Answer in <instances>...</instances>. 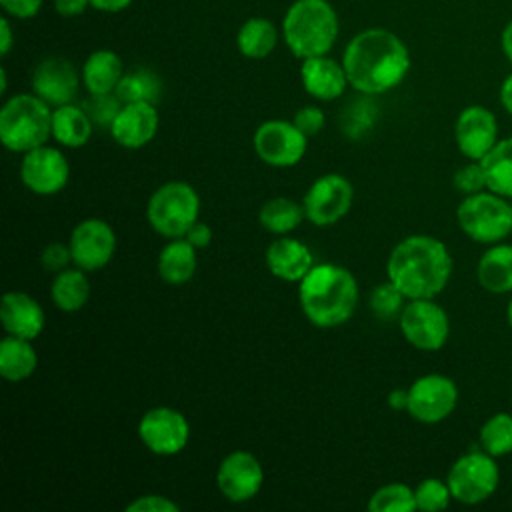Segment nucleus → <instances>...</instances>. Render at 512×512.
Wrapping results in <instances>:
<instances>
[{
  "label": "nucleus",
  "instance_id": "nucleus-12",
  "mask_svg": "<svg viewBox=\"0 0 512 512\" xmlns=\"http://www.w3.org/2000/svg\"><path fill=\"white\" fill-rule=\"evenodd\" d=\"M354 202V188L342 174H324L316 178L304 194L302 206L314 226H330L342 220Z\"/></svg>",
  "mask_w": 512,
  "mask_h": 512
},
{
  "label": "nucleus",
  "instance_id": "nucleus-11",
  "mask_svg": "<svg viewBox=\"0 0 512 512\" xmlns=\"http://www.w3.org/2000/svg\"><path fill=\"white\" fill-rule=\"evenodd\" d=\"M458 404L456 382L444 374H424L408 388L406 412L422 424L446 420Z\"/></svg>",
  "mask_w": 512,
  "mask_h": 512
},
{
  "label": "nucleus",
  "instance_id": "nucleus-44",
  "mask_svg": "<svg viewBox=\"0 0 512 512\" xmlns=\"http://www.w3.org/2000/svg\"><path fill=\"white\" fill-rule=\"evenodd\" d=\"M90 6V0H54V8L60 16H78Z\"/></svg>",
  "mask_w": 512,
  "mask_h": 512
},
{
  "label": "nucleus",
  "instance_id": "nucleus-15",
  "mask_svg": "<svg viewBox=\"0 0 512 512\" xmlns=\"http://www.w3.org/2000/svg\"><path fill=\"white\" fill-rule=\"evenodd\" d=\"M264 484L260 460L246 450H234L222 458L216 470L218 492L234 504H242L258 496Z\"/></svg>",
  "mask_w": 512,
  "mask_h": 512
},
{
  "label": "nucleus",
  "instance_id": "nucleus-37",
  "mask_svg": "<svg viewBox=\"0 0 512 512\" xmlns=\"http://www.w3.org/2000/svg\"><path fill=\"white\" fill-rule=\"evenodd\" d=\"M452 182H454V188L458 192H462L464 196L482 192L486 188V174H484L482 162L480 160H470L468 164H464L462 168H458L454 172Z\"/></svg>",
  "mask_w": 512,
  "mask_h": 512
},
{
  "label": "nucleus",
  "instance_id": "nucleus-39",
  "mask_svg": "<svg viewBox=\"0 0 512 512\" xmlns=\"http://www.w3.org/2000/svg\"><path fill=\"white\" fill-rule=\"evenodd\" d=\"M70 262H72V252H70V246L64 242H50L48 246H44L40 254L42 268L52 274H58L64 268H68Z\"/></svg>",
  "mask_w": 512,
  "mask_h": 512
},
{
  "label": "nucleus",
  "instance_id": "nucleus-6",
  "mask_svg": "<svg viewBox=\"0 0 512 512\" xmlns=\"http://www.w3.org/2000/svg\"><path fill=\"white\" fill-rule=\"evenodd\" d=\"M456 220L460 230L478 244L502 242L512 232V208L492 190L464 196L456 208Z\"/></svg>",
  "mask_w": 512,
  "mask_h": 512
},
{
  "label": "nucleus",
  "instance_id": "nucleus-40",
  "mask_svg": "<svg viewBox=\"0 0 512 512\" xmlns=\"http://www.w3.org/2000/svg\"><path fill=\"white\" fill-rule=\"evenodd\" d=\"M292 122L296 124V128L306 134L308 138L310 136H316L322 128H324V112L318 108V106H302L296 110Z\"/></svg>",
  "mask_w": 512,
  "mask_h": 512
},
{
  "label": "nucleus",
  "instance_id": "nucleus-38",
  "mask_svg": "<svg viewBox=\"0 0 512 512\" xmlns=\"http://www.w3.org/2000/svg\"><path fill=\"white\" fill-rule=\"evenodd\" d=\"M122 108V102L116 94H90L84 110L90 114L92 122L96 124H112L114 116Z\"/></svg>",
  "mask_w": 512,
  "mask_h": 512
},
{
  "label": "nucleus",
  "instance_id": "nucleus-19",
  "mask_svg": "<svg viewBox=\"0 0 512 512\" xmlns=\"http://www.w3.org/2000/svg\"><path fill=\"white\" fill-rule=\"evenodd\" d=\"M80 78L66 58H46L32 72V90L50 106L70 104L78 94Z\"/></svg>",
  "mask_w": 512,
  "mask_h": 512
},
{
  "label": "nucleus",
  "instance_id": "nucleus-29",
  "mask_svg": "<svg viewBox=\"0 0 512 512\" xmlns=\"http://www.w3.org/2000/svg\"><path fill=\"white\" fill-rule=\"evenodd\" d=\"M480 162L486 174V190L512 198V136L498 140Z\"/></svg>",
  "mask_w": 512,
  "mask_h": 512
},
{
  "label": "nucleus",
  "instance_id": "nucleus-52",
  "mask_svg": "<svg viewBox=\"0 0 512 512\" xmlns=\"http://www.w3.org/2000/svg\"><path fill=\"white\" fill-rule=\"evenodd\" d=\"M510 208H512V202H510Z\"/></svg>",
  "mask_w": 512,
  "mask_h": 512
},
{
  "label": "nucleus",
  "instance_id": "nucleus-3",
  "mask_svg": "<svg viewBox=\"0 0 512 512\" xmlns=\"http://www.w3.org/2000/svg\"><path fill=\"white\" fill-rule=\"evenodd\" d=\"M358 282L338 264H314L298 282V302L304 316L318 328H336L348 322L358 306Z\"/></svg>",
  "mask_w": 512,
  "mask_h": 512
},
{
  "label": "nucleus",
  "instance_id": "nucleus-2",
  "mask_svg": "<svg viewBox=\"0 0 512 512\" xmlns=\"http://www.w3.org/2000/svg\"><path fill=\"white\" fill-rule=\"evenodd\" d=\"M388 280L408 298L438 296L452 274V256L446 244L428 234H412L400 240L386 262Z\"/></svg>",
  "mask_w": 512,
  "mask_h": 512
},
{
  "label": "nucleus",
  "instance_id": "nucleus-30",
  "mask_svg": "<svg viewBox=\"0 0 512 512\" xmlns=\"http://www.w3.org/2000/svg\"><path fill=\"white\" fill-rule=\"evenodd\" d=\"M278 42V30L268 18H248L236 36V46L242 56L260 60L266 58Z\"/></svg>",
  "mask_w": 512,
  "mask_h": 512
},
{
  "label": "nucleus",
  "instance_id": "nucleus-16",
  "mask_svg": "<svg viewBox=\"0 0 512 512\" xmlns=\"http://www.w3.org/2000/svg\"><path fill=\"white\" fill-rule=\"evenodd\" d=\"M22 184L38 196H52L64 190L70 178V166L66 156L52 146H38L24 152L20 164Z\"/></svg>",
  "mask_w": 512,
  "mask_h": 512
},
{
  "label": "nucleus",
  "instance_id": "nucleus-35",
  "mask_svg": "<svg viewBox=\"0 0 512 512\" xmlns=\"http://www.w3.org/2000/svg\"><path fill=\"white\" fill-rule=\"evenodd\" d=\"M406 300L408 298L390 280H386L376 284L374 290L370 292V310L378 320L392 322L400 318Z\"/></svg>",
  "mask_w": 512,
  "mask_h": 512
},
{
  "label": "nucleus",
  "instance_id": "nucleus-51",
  "mask_svg": "<svg viewBox=\"0 0 512 512\" xmlns=\"http://www.w3.org/2000/svg\"><path fill=\"white\" fill-rule=\"evenodd\" d=\"M506 318H508V324L512 328V300L508 302V308H506Z\"/></svg>",
  "mask_w": 512,
  "mask_h": 512
},
{
  "label": "nucleus",
  "instance_id": "nucleus-47",
  "mask_svg": "<svg viewBox=\"0 0 512 512\" xmlns=\"http://www.w3.org/2000/svg\"><path fill=\"white\" fill-rule=\"evenodd\" d=\"M388 406L392 410H406L408 408V390H402V388H394L390 394H388Z\"/></svg>",
  "mask_w": 512,
  "mask_h": 512
},
{
  "label": "nucleus",
  "instance_id": "nucleus-28",
  "mask_svg": "<svg viewBox=\"0 0 512 512\" xmlns=\"http://www.w3.org/2000/svg\"><path fill=\"white\" fill-rule=\"evenodd\" d=\"M82 268H64L54 274L50 296L58 310L62 312H78L90 298V282Z\"/></svg>",
  "mask_w": 512,
  "mask_h": 512
},
{
  "label": "nucleus",
  "instance_id": "nucleus-42",
  "mask_svg": "<svg viewBox=\"0 0 512 512\" xmlns=\"http://www.w3.org/2000/svg\"><path fill=\"white\" fill-rule=\"evenodd\" d=\"M0 4L14 18H32L38 14L42 0H0Z\"/></svg>",
  "mask_w": 512,
  "mask_h": 512
},
{
  "label": "nucleus",
  "instance_id": "nucleus-49",
  "mask_svg": "<svg viewBox=\"0 0 512 512\" xmlns=\"http://www.w3.org/2000/svg\"><path fill=\"white\" fill-rule=\"evenodd\" d=\"M502 50L506 54V58L512 62V20L506 24L504 32H502Z\"/></svg>",
  "mask_w": 512,
  "mask_h": 512
},
{
  "label": "nucleus",
  "instance_id": "nucleus-43",
  "mask_svg": "<svg viewBox=\"0 0 512 512\" xmlns=\"http://www.w3.org/2000/svg\"><path fill=\"white\" fill-rule=\"evenodd\" d=\"M182 238H186L196 248H206L212 242V230H210V226L206 222L196 220Z\"/></svg>",
  "mask_w": 512,
  "mask_h": 512
},
{
  "label": "nucleus",
  "instance_id": "nucleus-18",
  "mask_svg": "<svg viewBox=\"0 0 512 512\" xmlns=\"http://www.w3.org/2000/svg\"><path fill=\"white\" fill-rule=\"evenodd\" d=\"M160 116L156 104L128 102L122 104L110 124V134L122 148L138 150L154 140L158 132Z\"/></svg>",
  "mask_w": 512,
  "mask_h": 512
},
{
  "label": "nucleus",
  "instance_id": "nucleus-25",
  "mask_svg": "<svg viewBox=\"0 0 512 512\" xmlns=\"http://www.w3.org/2000/svg\"><path fill=\"white\" fill-rule=\"evenodd\" d=\"M92 128L90 114L72 102L52 110V138L64 148L84 146L92 136Z\"/></svg>",
  "mask_w": 512,
  "mask_h": 512
},
{
  "label": "nucleus",
  "instance_id": "nucleus-46",
  "mask_svg": "<svg viewBox=\"0 0 512 512\" xmlns=\"http://www.w3.org/2000/svg\"><path fill=\"white\" fill-rule=\"evenodd\" d=\"M0 54L6 56L12 48V28H10V22L6 18H0Z\"/></svg>",
  "mask_w": 512,
  "mask_h": 512
},
{
  "label": "nucleus",
  "instance_id": "nucleus-33",
  "mask_svg": "<svg viewBox=\"0 0 512 512\" xmlns=\"http://www.w3.org/2000/svg\"><path fill=\"white\" fill-rule=\"evenodd\" d=\"M480 448L494 458L512 452V414L496 412L480 428Z\"/></svg>",
  "mask_w": 512,
  "mask_h": 512
},
{
  "label": "nucleus",
  "instance_id": "nucleus-20",
  "mask_svg": "<svg viewBox=\"0 0 512 512\" xmlns=\"http://www.w3.org/2000/svg\"><path fill=\"white\" fill-rule=\"evenodd\" d=\"M0 322L6 334L34 340L42 334L46 316L36 298L20 290H10L2 296Z\"/></svg>",
  "mask_w": 512,
  "mask_h": 512
},
{
  "label": "nucleus",
  "instance_id": "nucleus-10",
  "mask_svg": "<svg viewBox=\"0 0 512 512\" xmlns=\"http://www.w3.org/2000/svg\"><path fill=\"white\" fill-rule=\"evenodd\" d=\"M256 156L274 168L296 166L308 146V136L302 134L294 122L288 120H266L262 122L252 138Z\"/></svg>",
  "mask_w": 512,
  "mask_h": 512
},
{
  "label": "nucleus",
  "instance_id": "nucleus-34",
  "mask_svg": "<svg viewBox=\"0 0 512 512\" xmlns=\"http://www.w3.org/2000/svg\"><path fill=\"white\" fill-rule=\"evenodd\" d=\"M414 508V490L402 482L380 486L368 500L370 512H412Z\"/></svg>",
  "mask_w": 512,
  "mask_h": 512
},
{
  "label": "nucleus",
  "instance_id": "nucleus-13",
  "mask_svg": "<svg viewBox=\"0 0 512 512\" xmlns=\"http://www.w3.org/2000/svg\"><path fill=\"white\" fill-rule=\"evenodd\" d=\"M138 438L152 454L174 456L186 448L190 440V424L180 410L156 406L140 418Z\"/></svg>",
  "mask_w": 512,
  "mask_h": 512
},
{
  "label": "nucleus",
  "instance_id": "nucleus-14",
  "mask_svg": "<svg viewBox=\"0 0 512 512\" xmlns=\"http://www.w3.org/2000/svg\"><path fill=\"white\" fill-rule=\"evenodd\" d=\"M68 246L72 262L86 272H94L112 260L116 252V232L102 218H86L74 226Z\"/></svg>",
  "mask_w": 512,
  "mask_h": 512
},
{
  "label": "nucleus",
  "instance_id": "nucleus-45",
  "mask_svg": "<svg viewBox=\"0 0 512 512\" xmlns=\"http://www.w3.org/2000/svg\"><path fill=\"white\" fill-rule=\"evenodd\" d=\"M132 0H90V6L100 12H122Z\"/></svg>",
  "mask_w": 512,
  "mask_h": 512
},
{
  "label": "nucleus",
  "instance_id": "nucleus-23",
  "mask_svg": "<svg viewBox=\"0 0 512 512\" xmlns=\"http://www.w3.org/2000/svg\"><path fill=\"white\" fill-rule=\"evenodd\" d=\"M476 278L486 292H512V244H490V248L478 260Z\"/></svg>",
  "mask_w": 512,
  "mask_h": 512
},
{
  "label": "nucleus",
  "instance_id": "nucleus-9",
  "mask_svg": "<svg viewBox=\"0 0 512 512\" xmlns=\"http://www.w3.org/2000/svg\"><path fill=\"white\" fill-rule=\"evenodd\" d=\"M398 324L406 342L424 352L440 350L450 336L448 314L434 298L408 300Z\"/></svg>",
  "mask_w": 512,
  "mask_h": 512
},
{
  "label": "nucleus",
  "instance_id": "nucleus-4",
  "mask_svg": "<svg viewBox=\"0 0 512 512\" xmlns=\"http://www.w3.org/2000/svg\"><path fill=\"white\" fill-rule=\"evenodd\" d=\"M282 34L294 56H324L336 42L338 16L326 0H296L284 16Z\"/></svg>",
  "mask_w": 512,
  "mask_h": 512
},
{
  "label": "nucleus",
  "instance_id": "nucleus-32",
  "mask_svg": "<svg viewBox=\"0 0 512 512\" xmlns=\"http://www.w3.org/2000/svg\"><path fill=\"white\" fill-rule=\"evenodd\" d=\"M114 94L120 98L122 104H128V102L156 104L162 94V82L154 72L146 68H138L122 76Z\"/></svg>",
  "mask_w": 512,
  "mask_h": 512
},
{
  "label": "nucleus",
  "instance_id": "nucleus-48",
  "mask_svg": "<svg viewBox=\"0 0 512 512\" xmlns=\"http://www.w3.org/2000/svg\"><path fill=\"white\" fill-rule=\"evenodd\" d=\"M500 104L508 114H512V74H508L500 86Z\"/></svg>",
  "mask_w": 512,
  "mask_h": 512
},
{
  "label": "nucleus",
  "instance_id": "nucleus-36",
  "mask_svg": "<svg viewBox=\"0 0 512 512\" xmlns=\"http://www.w3.org/2000/svg\"><path fill=\"white\" fill-rule=\"evenodd\" d=\"M414 500L416 508L424 512H440L448 508L452 500V492L446 480L440 478H424L416 488H414Z\"/></svg>",
  "mask_w": 512,
  "mask_h": 512
},
{
  "label": "nucleus",
  "instance_id": "nucleus-27",
  "mask_svg": "<svg viewBox=\"0 0 512 512\" xmlns=\"http://www.w3.org/2000/svg\"><path fill=\"white\" fill-rule=\"evenodd\" d=\"M38 356L32 340L6 336L0 342V374L8 382H22L34 374Z\"/></svg>",
  "mask_w": 512,
  "mask_h": 512
},
{
  "label": "nucleus",
  "instance_id": "nucleus-17",
  "mask_svg": "<svg viewBox=\"0 0 512 512\" xmlns=\"http://www.w3.org/2000/svg\"><path fill=\"white\" fill-rule=\"evenodd\" d=\"M454 138L468 160H482L498 142L496 116L484 106H466L456 118Z\"/></svg>",
  "mask_w": 512,
  "mask_h": 512
},
{
  "label": "nucleus",
  "instance_id": "nucleus-8",
  "mask_svg": "<svg viewBox=\"0 0 512 512\" xmlns=\"http://www.w3.org/2000/svg\"><path fill=\"white\" fill-rule=\"evenodd\" d=\"M446 482L456 502L480 504L496 492L500 484V468L496 458L482 448L470 450L450 466Z\"/></svg>",
  "mask_w": 512,
  "mask_h": 512
},
{
  "label": "nucleus",
  "instance_id": "nucleus-31",
  "mask_svg": "<svg viewBox=\"0 0 512 512\" xmlns=\"http://www.w3.org/2000/svg\"><path fill=\"white\" fill-rule=\"evenodd\" d=\"M302 218H306L304 206L286 196H276L266 200L258 212V220L262 228L276 236H286L288 232L296 230Z\"/></svg>",
  "mask_w": 512,
  "mask_h": 512
},
{
  "label": "nucleus",
  "instance_id": "nucleus-1",
  "mask_svg": "<svg viewBox=\"0 0 512 512\" xmlns=\"http://www.w3.org/2000/svg\"><path fill=\"white\" fill-rule=\"evenodd\" d=\"M348 82L362 94H382L396 88L410 70L406 44L384 28L356 34L342 56Z\"/></svg>",
  "mask_w": 512,
  "mask_h": 512
},
{
  "label": "nucleus",
  "instance_id": "nucleus-41",
  "mask_svg": "<svg viewBox=\"0 0 512 512\" xmlns=\"http://www.w3.org/2000/svg\"><path fill=\"white\" fill-rule=\"evenodd\" d=\"M180 506L168 496L144 494L126 506V512H178Z\"/></svg>",
  "mask_w": 512,
  "mask_h": 512
},
{
  "label": "nucleus",
  "instance_id": "nucleus-5",
  "mask_svg": "<svg viewBox=\"0 0 512 512\" xmlns=\"http://www.w3.org/2000/svg\"><path fill=\"white\" fill-rule=\"evenodd\" d=\"M52 138V110L36 94H16L0 110V140L12 152L34 150Z\"/></svg>",
  "mask_w": 512,
  "mask_h": 512
},
{
  "label": "nucleus",
  "instance_id": "nucleus-50",
  "mask_svg": "<svg viewBox=\"0 0 512 512\" xmlns=\"http://www.w3.org/2000/svg\"><path fill=\"white\" fill-rule=\"evenodd\" d=\"M6 88H8V78H6V70L2 68V70H0V92L4 94Z\"/></svg>",
  "mask_w": 512,
  "mask_h": 512
},
{
  "label": "nucleus",
  "instance_id": "nucleus-7",
  "mask_svg": "<svg viewBox=\"0 0 512 512\" xmlns=\"http://www.w3.org/2000/svg\"><path fill=\"white\" fill-rule=\"evenodd\" d=\"M146 216L160 236L182 238L200 216L198 192L188 182H166L152 192Z\"/></svg>",
  "mask_w": 512,
  "mask_h": 512
},
{
  "label": "nucleus",
  "instance_id": "nucleus-24",
  "mask_svg": "<svg viewBox=\"0 0 512 512\" xmlns=\"http://www.w3.org/2000/svg\"><path fill=\"white\" fill-rule=\"evenodd\" d=\"M124 76V64L112 50L92 52L82 66V82L90 94H114Z\"/></svg>",
  "mask_w": 512,
  "mask_h": 512
},
{
  "label": "nucleus",
  "instance_id": "nucleus-22",
  "mask_svg": "<svg viewBox=\"0 0 512 512\" xmlns=\"http://www.w3.org/2000/svg\"><path fill=\"white\" fill-rule=\"evenodd\" d=\"M300 80L304 90L316 100H334L344 94L348 82L346 70L336 60L324 56L304 58L300 66Z\"/></svg>",
  "mask_w": 512,
  "mask_h": 512
},
{
  "label": "nucleus",
  "instance_id": "nucleus-26",
  "mask_svg": "<svg viewBox=\"0 0 512 512\" xmlns=\"http://www.w3.org/2000/svg\"><path fill=\"white\" fill-rule=\"evenodd\" d=\"M196 246H192L186 238H172L158 254V274L164 282L180 286L186 284L198 266Z\"/></svg>",
  "mask_w": 512,
  "mask_h": 512
},
{
  "label": "nucleus",
  "instance_id": "nucleus-21",
  "mask_svg": "<svg viewBox=\"0 0 512 512\" xmlns=\"http://www.w3.org/2000/svg\"><path fill=\"white\" fill-rule=\"evenodd\" d=\"M264 262L268 272L284 282H300L314 266L310 248L290 236H278L272 240L266 248Z\"/></svg>",
  "mask_w": 512,
  "mask_h": 512
}]
</instances>
